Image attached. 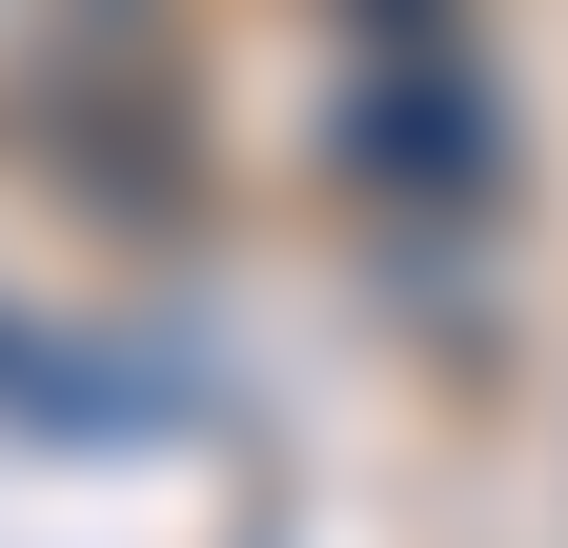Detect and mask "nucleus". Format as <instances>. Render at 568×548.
Segmentation results:
<instances>
[]
</instances>
